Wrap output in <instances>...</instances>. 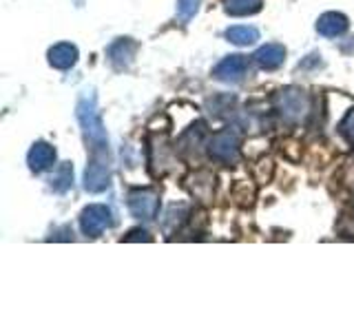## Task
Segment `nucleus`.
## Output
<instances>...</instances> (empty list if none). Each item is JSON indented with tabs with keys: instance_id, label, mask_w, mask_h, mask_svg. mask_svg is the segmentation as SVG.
I'll return each instance as SVG.
<instances>
[{
	"instance_id": "f257e3e1",
	"label": "nucleus",
	"mask_w": 354,
	"mask_h": 332,
	"mask_svg": "<svg viewBox=\"0 0 354 332\" xmlns=\"http://www.w3.org/2000/svg\"><path fill=\"white\" fill-rule=\"evenodd\" d=\"M75 116L77 122H80L82 133H84V140L91 149V155H109V140H106V129H104V122L100 118V111H97V102H95V93L93 89H88L80 95L77 100V107H75Z\"/></svg>"
},
{
	"instance_id": "f03ea898",
	"label": "nucleus",
	"mask_w": 354,
	"mask_h": 332,
	"mask_svg": "<svg viewBox=\"0 0 354 332\" xmlns=\"http://www.w3.org/2000/svg\"><path fill=\"white\" fill-rule=\"evenodd\" d=\"M272 104L277 111H279V116L286 122H290V124L304 120L310 111L308 95L301 91V89H295V86H288V89H281V91H277L272 98Z\"/></svg>"
},
{
	"instance_id": "7ed1b4c3",
	"label": "nucleus",
	"mask_w": 354,
	"mask_h": 332,
	"mask_svg": "<svg viewBox=\"0 0 354 332\" xmlns=\"http://www.w3.org/2000/svg\"><path fill=\"white\" fill-rule=\"evenodd\" d=\"M111 184V155H91L84 171V188L88 193H102Z\"/></svg>"
},
{
	"instance_id": "20e7f679",
	"label": "nucleus",
	"mask_w": 354,
	"mask_h": 332,
	"mask_svg": "<svg viewBox=\"0 0 354 332\" xmlns=\"http://www.w3.org/2000/svg\"><path fill=\"white\" fill-rule=\"evenodd\" d=\"M113 226V213L104 204H91L82 210L80 215V228L88 237H100L106 228Z\"/></svg>"
},
{
	"instance_id": "39448f33",
	"label": "nucleus",
	"mask_w": 354,
	"mask_h": 332,
	"mask_svg": "<svg viewBox=\"0 0 354 332\" xmlns=\"http://www.w3.org/2000/svg\"><path fill=\"white\" fill-rule=\"evenodd\" d=\"M208 155L217 162L235 164L239 160V140L232 131L215 133L208 142Z\"/></svg>"
},
{
	"instance_id": "423d86ee",
	"label": "nucleus",
	"mask_w": 354,
	"mask_h": 332,
	"mask_svg": "<svg viewBox=\"0 0 354 332\" xmlns=\"http://www.w3.org/2000/svg\"><path fill=\"white\" fill-rule=\"evenodd\" d=\"M129 210L133 217L144 219V221H151L158 217V210H160V195L155 191H131L129 193Z\"/></svg>"
},
{
	"instance_id": "0eeeda50",
	"label": "nucleus",
	"mask_w": 354,
	"mask_h": 332,
	"mask_svg": "<svg viewBox=\"0 0 354 332\" xmlns=\"http://www.w3.org/2000/svg\"><path fill=\"white\" fill-rule=\"evenodd\" d=\"M246 71H248L246 55H228V58H224L213 69V77L221 82H239L246 75Z\"/></svg>"
},
{
	"instance_id": "6e6552de",
	"label": "nucleus",
	"mask_w": 354,
	"mask_h": 332,
	"mask_svg": "<svg viewBox=\"0 0 354 332\" xmlns=\"http://www.w3.org/2000/svg\"><path fill=\"white\" fill-rule=\"evenodd\" d=\"M136 51H138V44L131 38H118L109 47V60L115 69H129L133 58H136Z\"/></svg>"
},
{
	"instance_id": "1a4fd4ad",
	"label": "nucleus",
	"mask_w": 354,
	"mask_h": 332,
	"mask_svg": "<svg viewBox=\"0 0 354 332\" xmlns=\"http://www.w3.org/2000/svg\"><path fill=\"white\" fill-rule=\"evenodd\" d=\"M53 162H55V149L47 142H36L27 155V164L33 173H42L51 169Z\"/></svg>"
},
{
	"instance_id": "9d476101",
	"label": "nucleus",
	"mask_w": 354,
	"mask_h": 332,
	"mask_svg": "<svg viewBox=\"0 0 354 332\" xmlns=\"http://www.w3.org/2000/svg\"><path fill=\"white\" fill-rule=\"evenodd\" d=\"M252 58H254V62L261 66V69L272 71V69H279V66L283 64V60H286V49L281 47V44L270 42V44H263L261 49L254 51Z\"/></svg>"
},
{
	"instance_id": "9b49d317",
	"label": "nucleus",
	"mask_w": 354,
	"mask_h": 332,
	"mask_svg": "<svg viewBox=\"0 0 354 332\" xmlns=\"http://www.w3.org/2000/svg\"><path fill=\"white\" fill-rule=\"evenodd\" d=\"M348 29V18L339 11H328L317 20V31L326 38H337Z\"/></svg>"
},
{
	"instance_id": "f8f14e48",
	"label": "nucleus",
	"mask_w": 354,
	"mask_h": 332,
	"mask_svg": "<svg viewBox=\"0 0 354 332\" xmlns=\"http://www.w3.org/2000/svg\"><path fill=\"white\" fill-rule=\"evenodd\" d=\"M77 60V49L71 42H60L49 49V62L55 69H69Z\"/></svg>"
},
{
	"instance_id": "ddd939ff",
	"label": "nucleus",
	"mask_w": 354,
	"mask_h": 332,
	"mask_svg": "<svg viewBox=\"0 0 354 332\" xmlns=\"http://www.w3.org/2000/svg\"><path fill=\"white\" fill-rule=\"evenodd\" d=\"M73 184V166L71 162H62L55 173L51 175V191L53 193H66Z\"/></svg>"
},
{
	"instance_id": "4468645a",
	"label": "nucleus",
	"mask_w": 354,
	"mask_h": 332,
	"mask_svg": "<svg viewBox=\"0 0 354 332\" xmlns=\"http://www.w3.org/2000/svg\"><path fill=\"white\" fill-rule=\"evenodd\" d=\"M226 38H228V42L237 44V47H246V44H252V42L259 40V31L254 29V27L239 25V27L226 29Z\"/></svg>"
},
{
	"instance_id": "2eb2a0df",
	"label": "nucleus",
	"mask_w": 354,
	"mask_h": 332,
	"mask_svg": "<svg viewBox=\"0 0 354 332\" xmlns=\"http://www.w3.org/2000/svg\"><path fill=\"white\" fill-rule=\"evenodd\" d=\"M230 16H252L261 9V0H224Z\"/></svg>"
},
{
	"instance_id": "dca6fc26",
	"label": "nucleus",
	"mask_w": 354,
	"mask_h": 332,
	"mask_svg": "<svg viewBox=\"0 0 354 332\" xmlns=\"http://www.w3.org/2000/svg\"><path fill=\"white\" fill-rule=\"evenodd\" d=\"M199 0H177V18L180 22H188L197 14Z\"/></svg>"
},
{
	"instance_id": "f3484780",
	"label": "nucleus",
	"mask_w": 354,
	"mask_h": 332,
	"mask_svg": "<svg viewBox=\"0 0 354 332\" xmlns=\"http://www.w3.org/2000/svg\"><path fill=\"white\" fill-rule=\"evenodd\" d=\"M339 133L343 138H346L350 144H354V109L350 111V113L341 120V124H339Z\"/></svg>"
},
{
	"instance_id": "a211bd4d",
	"label": "nucleus",
	"mask_w": 354,
	"mask_h": 332,
	"mask_svg": "<svg viewBox=\"0 0 354 332\" xmlns=\"http://www.w3.org/2000/svg\"><path fill=\"white\" fill-rule=\"evenodd\" d=\"M124 241H151V235L147 230H131L129 235L124 237Z\"/></svg>"
}]
</instances>
